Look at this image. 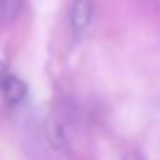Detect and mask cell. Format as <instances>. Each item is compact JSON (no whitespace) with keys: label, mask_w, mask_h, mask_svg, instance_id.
<instances>
[{"label":"cell","mask_w":160,"mask_h":160,"mask_svg":"<svg viewBox=\"0 0 160 160\" xmlns=\"http://www.w3.org/2000/svg\"><path fill=\"white\" fill-rule=\"evenodd\" d=\"M7 69H5V66H4V62H2V60H0V81L4 79L5 76H7Z\"/></svg>","instance_id":"5"},{"label":"cell","mask_w":160,"mask_h":160,"mask_svg":"<svg viewBox=\"0 0 160 160\" xmlns=\"http://www.w3.org/2000/svg\"><path fill=\"white\" fill-rule=\"evenodd\" d=\"M21 9V0H0V16L5 21H12Z\"/></svg>","instance_id":"3"},{"label":"cell","mask_w":160,"mask_h":160,"mask_svg":"<svg viewBox=\"0 0 160 160\" xmlns=\"http://www.w3.org/2000/svg\"><path fill=\"white\" fill-rule=\"evenodd\" d=\"M122 160H143V158L139 157V153L129 152V153H126V155H124V158H122Z\"/></svg>","instance_id":"4"},{"label":"cell","mask_w":160,"mask_h":160,"mask_svg":"<svg viewBox=\"0 0 160 160\" xmlns=\"http://www.w3.org/2000/svg\"><path fill=\"white\" fill-rule=\"evenodd\" d=\"M0 88H2V93H4V98L7 103L16 105L26 97L28 93V86L26 83L18 76H12V74H7L4 79L0 81Z\"/></svg>","instance_id":"2"},{"label":"cell","mask_w":160,"mask_h":160,"mask_svg":"<svg viewBox=\"0 0 160 160\" xmlns=\"http://www.w3.org/2000/svg\"><path fill=\"white\" fill-rule=\"evenodd\" d=\"M95 12V0H72L69 5V24L76 35L90 26Z\"/></svg>","instance_id":"1"}]
</instances>
